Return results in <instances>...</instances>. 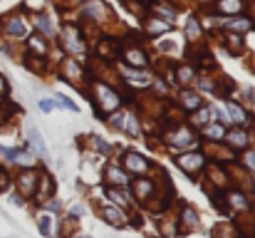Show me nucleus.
Listing matches in <instances>:
<instances>
[{
  "label": "nucleus",
  "instance_id": "8",
  "mask_svg": "<svg viewBox=\"0 0 255 238\" xmlns=\"http://www.w3.org/2000/svg\"><path fill=\"white\" fill-rule=\"evenodd\" d=\"M102 216H104V221L112 224V226H124V224H127V216H124L119 209H114V206H104V209H102Z\"/></svg>",
  "mask_w": 255,
  "mask_h": 238
},
{
  "label": "nucleus",
  "instance_id": "25",
  "mask_svg": "<svg viewBox=\"0 0 255 238\" xmlns=\"http://www.w3.org/2000/svg\"><path fill=\"white\" fill-rule=\"evenodd\" d=\"M208 114H211V109H208V107H206V109H203V112H201V114H198V117H196V122H198V124H206V122H208V119H206V117H208Z\"/></svg>",
  "mask_w": 255,
  "mask_h": 238
},
{
  "label": "nucleus",
  "instance_id": "18",
  "mask_svg": "<svg viewBox=\"0 0 255 238\" xmlns=\"http://www.w3.org/2000/svg\"><path fill=\"white\" fill-rule=\"evenodd\" d=\"M127 57H129V62L136 65V67H144V65H146V55H144V52H129Z\"/></svg>",
  "mask_w": 255,
  "mask_h": 238
},
{
  "label": "nucleus",
  "instance_id": "17",
  "mask_svg": "<svg viewBox=\"0 0 255 238\" xmlns=\"http://www.w3.org/2000/svg\"><path fill=\"white\" fill-rule=\"evenodd\" d=\"M181 221H183V226H191V229H196V214L191 211V209H183V214H181Z\"/></svg>",
  "mask_w": 255,
  "mask_h": 238
},
{
  "label": "nucleus",
  "instance_id": "21",
  "mask_svg": "<svg viewBox=\"0 0 255 238\" xmlns=\"http://www.w3.org/2000/svg\"><path fill=\"white\" fill-rule=\"evenodd\" d=\"M57 99H60V104H62V107H65V109H72V112H77V104H75V102H72V99H67V97H65V94H60V97H57Z\"/></svg>",
  "mask_w": 255,
  "mask_h": 238
},
{
  "label": "nucleus",
  "instance_id": "31",
  "mask_svg": "<svg viewBox=\"0 0 255 238\" xmlns=\"http://www.w3.org/2000/svg\"><path fill=\"white\" fill-rule=\"evenodd\" d=\"M72 214H75V216H82V214H85V209H82V206H75V209H72Z\"/></svg>",
  "mask_w": 255,
  "mask_h": 238
},
{
  "label": "nucleus",
  "instance_id": "14",
  "mask_svg": "<svg viewBox=\"0 0 255 238\" xmlns=\"http://www.w3.org/2000/svg\"><path fill=\"white\" fill-rule=\"evenodd\" d=\"M7 32L15 35V37H22L27 30H25V25H22L20 20H10V22H7Z\"/></svg>",
  "mask_w": 255,
  "mask_h": 238
},
{
  "label": "nucleus",
  "instance_id": "32",
  "mask_svg": "<svg viewBox=\"0 0 255 238\" xmlns=\"http://www.w3.org/2000/svg\"><path fill=\"white\" fill-rule=\"evenodd\" d=\"M77 238H87V236H77Z\"/></svg>",
  "mask_w": 255,
  "mask_h": 238
},
{
  "label": "nucleus",
  "instance_id": "19",
  "mask_svg": "<svg viewBox=\"0 0 255 238\" xmlns=\"http://www.w3.org/2000/svg\"><path fill=\"white\" fill-rule=\"evenodd\" d=\"M10 189V174L0 166V191H7Z\"/></svg>",
  "mask_w": 255,
  "mask_h": 238
},
{
  "label": "nucleus",
  "instance_id": "9",
  "mask_svg": "<svg viewBox=\"0 0 255 238\" xmlns=\"http://www.w3.org/2000/svg\"><path fill=\"white\" fill-rule=\"evenodd\" d=\"M107 196H109L114 204H119V206H127V204L131 201V196L124 191V186H112V189L107 191Z\"/></svg>",
  "mask_w": 255,
  "mask_h": 238
},
{
  "label": "nucleus",
  "instance_id": "20",
  "mask_svg": "<svg viewBox=\"0 0 255 238\" xmlns=\"http://www.w3.org/2000/svg\"><path fill=\"white\" fill-rule=\"evenodd\" d=\"M183 99H186V107H188V109H198V107H201V99H198L196 94H186Z\"/></svg>",
  "mask_w": 255,
  "mask_h": 238
},
{
  "label": "nucleus",
  "instance_id": "27",
  "mask_svg": "<svg viewBox=\"0 0 255 238\" xmlns=\"http://www.w3.org/2000/svg\"><path fill=\"white\" fill-rule=\"evenodd\" d=\"M52 107H55V102H50V99H42V102H40V109H42V112H50Z\"/></svg>",
  "mask_w": 255,
  "mask_h": 238
},
{
  "label": "nucleus",
  "instance_id": "3",
  "mask_svg": "<svg viewBox=\"0 0 255 238\" xmlns=\"http://www.w3.org/2000/svg\"><path fill=\"white\" fill-rule=\"evenodd\" d=\"M124 166L131 169V174H139V176H144V174L149 171V161L141 157V154H134V152H129V154L124 157Z\"/></svg>",
  "mask_w": 255,
  "mask_h": 238
},
{
  "label": "nucleus",
  "instance_id": "23",
  "mask_svg": "<svg viewBox=\"0 0 255 238\" xmlns=\"http://www.w3.org/2000/svg\"><path fill=\"white\" fill-rule=\"evenodd\" d=\"M40 231H42L45 236H50V219H47V216L40 219Z\"/></svg>",
  "mask_w": 255,
  "mask_h": 238
},
{
  "label": "nucleus",
  "instance_id": "13",
  "mask_svg": "<svg viewBox=\"0 0 255 238\" xmlns=\"http://www.w3.org/2000/svg\"><path fill=\"white\" fill-rule=\"evenodd\" d=\"M243 5H241V0H218V10H223V12H238Z\"/></svg>",
  "mask_w": 255,
  "mask_h": 238
},
{
  "label": "nucleus",
  "instance_id": "11",
  "mask_svg": "<svg viewBox=\"0 0 255 238\" xmlns=\"http://www.w3.org/2000/svg\"><path fill=\"white\" fill-rule=\"evenodd\" d=\"M171 139H173V144H176V147H188V144H193V132L183 127V129H178Z\"/></svg>",
  "mask_w": 255,
  "mask_h": 238
},
{
  "label": "nucleus",
  "instance_id": "12",
  "mask_svg": "<svg viewBox=\"0 0 255 238\" xmlns=\"http://www.w3.org/2000/svg\"><path fill=\"white\" fill-rule=\"evenodd\" d=\"M228 142H231V147H233V149H243V147L248 144V137H246V132H243V129H233V132L228 134Z\"/></svg>",
  "mask_w": 255,
  "mask_h": 238
},
{
  "label": "nucleus",
  "instance_id": "1",
  "mask_svg": "<svg viewBox=\"0 0 255 238\" xmlns=\"http://www.w3.org/2000/svg\"><path fill=\"white\" fill-rule=\"evenodd\" d=\"M37 174L32 171V169H25L20 176H17V189H20V194L22 196H32L35 191H37Z\"/></svg>",
  "mask_w": 255,
  "mask_h": 238
},
{
  "label": "nucleus",
  "instance_id": "30",
  "mask_svg": "<svg viewBox=\"0 0 255 238\" xmlns=\"http://www.w3.org/2000/svg\"><path fill=\"white\" fill-rule=\"evenodd\" d=\"M248 166L255 171V154H248Z\"/></svg>",
  "mask_w": 255,
  "mask_h": 238
},
{
  "label": "nucleus",
  "instance_id": "15",
  "mask_svg": "<svg viewBox=\"0 0 255 238\" xmlns=\"http://www.w3.org/2000/svg\"><path fill=\"white\" fill-rule=\"evenodd\" d=\"M216 238H236V231L231 229V224H221V226H216Z\"/></svg>",
  "mask_w": 255,
  "mask_h": 238
},
{
  "label": "nucleus",
  "instance_id": "2",
  "mask_svg": "<svg viewBox=\"0 0 255 238\" xmlns=\"http://www.w3.org/2000/svg\"><path fill=\"white\" fill-rule=\"evenodd\" d=\"M97 92H99V99H97V109H99V112H102V109H117V107H119L117 92H112V89L104 87V84H97Z\"/></svg>",
  "mask_w": 255,
  "mask_h": 238
},
{
  "label": "nucleus",
  "instance_id": "4",
  "mask_svg": "<svg viewBox=\"0 0 255 238\" xmlns=\"http://www.w3.org/2000/svg\"><path fill=\"white\" fill-rule=\"evenodd\" d=\"M104 176H107V181H109L112 186H124V189L129 186V174L122 171L119 166H112V164H109L107 171H104Z\"/></svg>",
  "mask_w": 255,
  "mask_h": 238
},
{
  "label": "nucleus",
  "instance_id": "26",
  "mask_svg": "<svg viewBox=\"0 0 255 238\" xmlns=\"http://www.w3.org/2000/svg\"><path fill=\"white\" fill-rule=\"evenodd\" d=\"M169 25H159V22H149V30L151 32H161V30H166Z\"/></svg>",
  "mask_w": 255,
  "mask_h": 238
},
{
  "label": "nucleus",
  "instance_id": "24",
  "mask_svg": "<svg viewBox=\"0 0 255 238\" xmlns=\"http://www.w3.org/2000/svg\"><path fill=\"white\" fill-rule=\"evenodd\" d=\"M191 75H193V72H191L188 67H181V70H178V79H181V82H188Z\"/></svg>",
  "mask_w": 255,
  "mask_h": 238
},
{
  "label": "nucleus",
  "instance_id": "28",
  "mask_svg": "<svg viewBox=\"0 0 255 238\" xmlns=\"http://www.w3.org/2000/svg\"><path fill=\"white\" fill-rule=\"evenodd\" d=\"M40 27H42L45 32H52V27H50V22H47V17H40Z\"/></svg>",
  "mask_w": 255,
  "mask_h": 238
},
{
  "label": "nucleus",
  "instance_id": "10",
  "mask_svg": "<svg viewBox=\"0 0 255 238\" xmlns=\"http://www.w3.org/2000/svg\"><path fill=\"white\" fill-rule=\"evenodd\" d=\"M226 109H228V114H231V119H233L236 124H246V122H248L246 112H243L236 102H231V99H228V102H226Z\"/></svg>",
  "mask_w": 255,
  "mask_h": 238
},
{
  "label": "nucleus",
  "instance_id": "29",
  "mask_svg": "<svg viewBox=\"0 0 255 238\" xmlns=\"http://www.w3.org/2000/svg\"><path fill=\"white\" fill-rule=\"evenodd\" d=\"M5 92H7V84H5V79L0 77V97H2V94H5Z\"/></svg>",
  "mask_w": 255,
  "mask_h": 238
},
{
  "label": "nucleus",
  "instance_id": "16",
  "mask_svg": "<svg viewBox=\"0 0 255 238\" xmlns=\"http://www.w3.org/2000/svg\"><path fill=\"white\" fill-rule=\"evenodd\" d=\"M206 137H213V139L218 142L221 137H226V129H223L221 124H213V127H206Z\"/></svg>",
  "mask_w": 255,
  "mask_h": 238
},
{
  "label": "nucleus",
  "instance_id": "5",
  "mask_svg": "<svg viewBox=\"0 0 255 238\" xmlns=\"http://www.w3.org/2000/svg\"><path fill=\"white\" fill-rule=\"evenodd\" d=\"M131 189H134V196H136L139 201H146V199L151 196V191H154V184H151V179L139 176V179L131 181Z\"/></svg>",
  "mask_w": 255,
  "mask_h": 238
},
{
  "label": "nucleus",
  "instance_id": "7",
  "mask_svg": "<svg viewBox=\"0 0 255 238\" xmlns=\"http://www.w3.org/2000/svg\"><path fill=\"white\" fill-rule=\"evenodd\" d=\"M178 166H181L183 171H188V174H196V171L203 166V157H201V154H186V157L178 159Z\"/></svg>",
  "mask_w": 255,
  "mask_h": 238
},
{
  "label": "nucleus",
  "instance_id": "6",
  "mask_svg": "<svg viewBox=\"0 0 255 238\" xmlns=\"http://www.w3.org/2000/svg\"><path fill=\"white\" fill-rule=\"evenodd\" d=\"M27 139H30V144L35 147V152L45 159V161L50 159V152H47V147H45V139H42V134H40V129H37V127H30V129H27Z\"/></svg>",
  "mask_w": 255,
  "mask_h": 238
},
{
  "label": "nucleus",
  "instance_id": "22",
  "mask_svg": "<svg viewBox=\"0 0 255 238\" xmlns=\"http://www.w3.org/2000/svg\"><path fill=\"white\" fill-rule=\"evenodd\" d=\"M30 47H35L40 55H45V45L40 42V37H32V40H30Z\"/></svg>",
  "mask_w": 255,
  "mask_h": 238
}]
</instances>
